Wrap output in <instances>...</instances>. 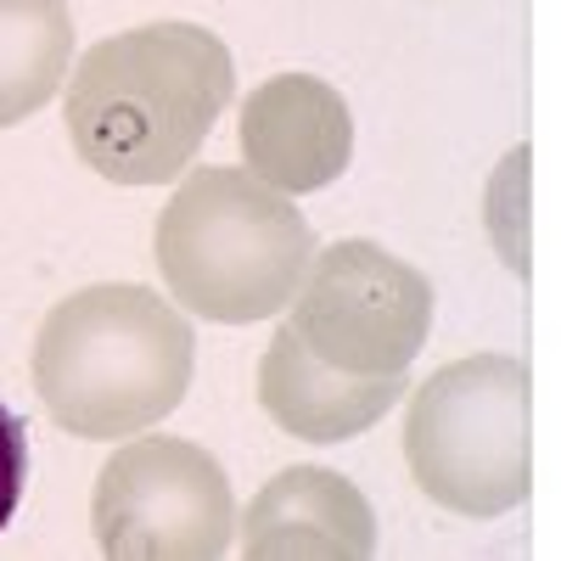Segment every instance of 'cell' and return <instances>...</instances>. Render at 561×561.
<instances>
[{
    "label": "cell",
    "instance_id": "obj_1",
    "mask_svg": "<svg viewBox=\"0 0 561 561\" xmlns=\"http://www.w3.org/2000/svg\"><path fill=\"white\" fill-rule=\"evenodd\" d=\"M237 96V62L203 23H140L96 39L62 79V124L84 169L113 185H169L192 169Z\"/></svg>",
    "mask_w": 561,
    "mask_h": 561
},
{
    "label": "cell",
    "instance_id": "obj_2",
    "mask_svg": "<svg viewBox=\"0 0 561 561\" xmlns=\"http://www.w3.org/2000/svg\"><path fill=\"white\" fill-rule=\"evenodd\" d=\"M192 325L135 280L79 287L45 314L34 337V393L62 433L135 438L192 388Z\"/></svg>",
    "mask_w": 561,
    "mask_h": 561
},
{
    "label": "cell",
    "instance_id": "obj_3",
    "mask_svg": "<svg viewBox=\"0 0 561 561\" xmlns=\"http://www.w3.org/2000/svg\"><path fill=\"white\" fill-rule=\"evenodd\" d=\"M152 259L169 304L219 325L287 309L314 259V230L287 192L248 169H192L158 214Z\"/></svg>",
    "mask_w": 561,
    "mask_h": 561
},
{
    "label": "cell",
    "instance_id": "obj_4",
    "mask_svg": "<svg viewBox=\"0 0 561 561\" xmlns=\"http://www.w3.org/2000/svg\"><path fill=\"white\" fill-rule=\"evenodd\" d=\"M404 460L421 494L460 517H505L528 500V370L472 354L410 393Z\"/></svg>",
    "mask_w": 561,
    "mask_h": 561
},
{
    "label": "cell",
    "instance_id": "obj_5",
    "mask_svg": "<svg viewBox=\"0 0 561 561\" xmlns=\"http://www.w3.org/2000/svg\"><path fill=\"white\" fill-rule=\"evenodd\" d=\"M90 528L107 561H219L237 539V500L203 444L135 433L102 460Z\"/></svg>",
    "mask_w": 561,
    "mask_h": 561
},
{
    "label": "cell",
    "instance_id": "obj_6",
    "mask_svg": "<svg viewBox=\"0 0 561 561\" xmlns=\"http://www.w3.org/2000/svg\"><path fill=\"white\" fill-rule=\"evenodd\" d=\"M287 309L314 359L348 377H404L433 332V280L388 248L348 237L309 259Z\"/></svg>",
    "mask_w": 561,
    "mask_h": 561
},
{
    "label": "cell",
    "instance_id": "obj_7",
    "mask_svg": "<svg viewBox=\"0 0 561 561\" xmlns=\"http://www.w3.org/2000/svg\"><path fill=\"white\" fill-rule=\"evenodd\" d=\"M242 163L287 197L325 192L354 158L348 102L314 73H275L242 102Z\"/></svg>",
    "mask_w": 561,
    "mask_h": 561
},
{
    "label": "cell",
    "instance_id": "obj_8",
    "mask_svg": "<svg viewBox=\"0 0 561 561\" xmlns=\"http://www.w3.org/2000/svg\"><path fill=\"white\" fill-rule=\"evenodd\" d=\"M237 550L248 561H370L377 511L343 472L287 466L242 511Z\"/></svg>",
    "mask_w": 561,
    "mask_h": 561
},
{
    "label": "cell",
    "instance_id": "obj_9",
    "mask_svg": "<svg viewBox=\"0 0 561 561\" xmlns=\"http://www.w3.org/2000/svg\"><path fill=\"white\" fill-rule=\"evenodd\" d=\"M404 393V377H348L309 354L293 325H275L259 365V404L280 433L309 444H348L370 433Z\"/></svg>",
    "mask_w": 561,
    "mask_h": 561
},
{
    "label": "cell",
    "instance_id": "obj_10",
    "mask_svg": "<svg viewBox=\"0 0 561 561\" xmlns=\"http://www.w3.org/2000/svg\"><path fill=\"white\" fill-rule=\"evenodd\" d=\"M73 68V18L62 0H0V129L23 124Z\"/></svg>",
    "mask_w": 561,
    "mask_h": 561
},
{
    "label": "cell",
    "instance_id": "obj_11",
    "mask_svg": "<svg viewBox=\"0 0 561 561\" xmlns=\"http://www.w3.org/2000/svg\"><path fill=\"white\" fill-rule=\"evenodd\" d=\"M28 489V427L12 404H0V534L12 528Z\"/></svg>",
    "mask_w": 561,
    "mask_h": 561
}]
</instances>
